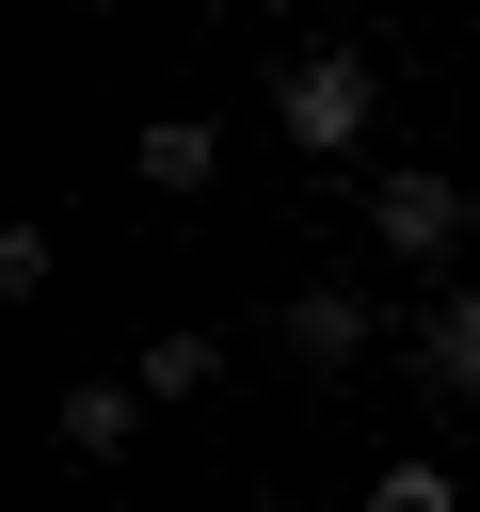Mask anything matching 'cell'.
Returning <instances> with one entry per match:
<instances>
[{"label":"cell","instance_id":"1","mask_svg":"<svg viewBox=\"0 0 480 512\" xmlns=\"http://www.w3.org/2000/svg\"><path fill=\"white\" fill-rule=\"evenodd\" d=\"M272 128L336 176V160L384 128V64H368V48H288V64H272Z\"/></svg>","mask_w":480,"mask_h":512},{"label":"cell","instance_id":"2","mask_svg":"<svg viewBox=\"0 0 480 512\" xmlns=\"http://www.w3.org/2000/svg\"><path fill=\"white\" fill-rule=\"evenodd\" d=\"M448 240H464V176H432V160L368 176V256H448Z\"/></svg>","mask_w":480,"mask_h":512},{"label":"cell","instance_id":"3","mask_svg":"<svg viewBox=\"0 0 480 512\" xmlns=\"http://www.w3.org/2000/svg\"><path fill=\"white\" fill-rule=\"evenodd\" d=\"M272 336H288V368H368V352H384V304H368V288H288Z\"/></svg>","mask_w":480,"mask_h":512},{"label":"cell","instance_id":"4","mask_svg":"<svg viewBox=\"0 0 480 512\" xmlns=\"http://www.w3.org/2000/svg\"><path fill=\"white\" fill-rule=\"evenodd\" d=\"M416 384L432 400H480V288H432L416 304Z\"/></svg>","mask_w":480,"mask_h":512},{"label":"cell","instance_id":"5","mask_svg":"<svg viewBox=\"0 0 480 512\" xmlns=\"http://www.w3.org/2000/svg\"><path fill=\"white\" fill-rule=\"evenodd\" d=\"M128 384H144V416H160V400H208V384H224V336H208V320H160Z\"/></svg>","mask_w":480,"mask_h":512},{"label":"cell","instance_id":"6","mask_svg":"<svg viewBox=\"0 0 480 512\" xmlns=\"http://www.w3.org/2000/svg\"><path fill=\"white\" fill-rule=\"evenodd\" d=\"M48 432H64L80 464H128V432H144V384H64V400H48Z\"/></svg>","mask_w":480,"mask_h":512},{"label":"cell","instance_id":"7","mask_svg":"<svg viewBox=\"0 0 480 512\" xmlns=\"http://www.w3.org/2000/svg\"><path fill=\"white\" fill-rule=\"evenodd\" d=\"M128 160H144V192H208V176H224V128H208V112H160Z\"/></svg>","mask_w":480,"mask_h":512},{"label":"cell","instance_id":"8","mask_svg":"<svg viewBox=\"0 0 480 512\" xmlns=\"http://www.w3.org/2000/svg\"><path fill=\"white\" fill-rule=\"evenodd\" d=\"M352 512H464V480H448V464H432V448H400V464H384V480H368V496H352Z\"/></svg>","mask_w":480,"mask_h":512},{"label":"cell","instance_id":"9","mask_svg":"<svg viewBox=\"0 0 480 512\" xmlns=\"http://www.w3.org/2000/svg\"><path fill=\"white\" fill-rule=\"evenodd\" d=\"M48 272H64V240H48V224H0V304H32Z\"/></svg>","mask_w":480,"mask_h":512}]
</instances>
